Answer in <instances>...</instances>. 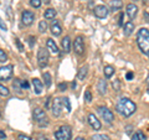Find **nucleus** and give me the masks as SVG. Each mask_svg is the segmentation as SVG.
Returning a JSON list of instances; mask_svg holds the SVG:
<instances>
[{
  "instance_id": "nucleus-1",
  "label": "nucleus",
  "mask_w": 149,
  "mask_h": 140,
  "mask_svg": "<svg viewBox=\"0 0 149 140\" xmlns=\"http://www.w3.org/2000/svg\"><path fill=\"white\" fill-rule=\"evenodd\" d=\"M116 109L123 116H130L137 110V105H136V103H133L129 98H120L117 105H116Z\"/></svg>"
},
{
  "instance_id": "nucleus-2",
  "label": "nucleus",
  "mask_w": 149,
  "mask_h": 140,
  "mask_svg": "<svg viewBox=\"0 0 149 140\" xmlns=\"http://www.w3.org/2000/svg\"><path fill=\"white\" fill-rule=\"evenodd\" d=\"M137 44L141 51L149 56V31L147 29H141L137 34Z\"/></svg>"
},
{
  "instance_id": "nucleus-3",
  "label": "nucleus",
  "mask_w": 149,
  "mask_h": 140,
  "mask_svg": "<svg viewBox=\"0 0 149 140\" xmlns=\"http://www.w3.org/2000/svg\"><path fill=\"white\" fill-rule=\"evenodd\" d=\"M34 120L40 125V127H46L49 124L47 120V115H46V112L40 109V108H35L34 109Z\"/></svg>"
},
{
  "instance_id": "nucleus-4",
  "label": "nucleus",
  "mask_w": 149,
  "mask_h": 140,
  "mask_svg": "<svg viewBox=\"0 0 149 140\" xmlns=\"http://www.w3.org/2000/svg\"><path fill=\"white\" fill-rule=\"evenodd\" d=\"M56 140H71L72 138V130L68 125H62L57 132H55Z\"/></svg>"
},
{
  "instance_id": "nucleus-5",
  "label": "nucleus",
  "mask_w": 149,
  "mask_h": 140,
  "mask_svg": "<svg viewBox=\"0 0 149 140\" xmlns=\"http://www.w3.org/2000/svg\"><path fill=\"white\" fill-rule=\"evenodd\" d=\"M50 60V53L47 50H45L44 47H40L37 51V62H39L40 67H46L49 64Z\"/></svg>"
},
{
  "instance_id": "nucleus-6",
  "label": "nucleus",
  "mask_w": 149,
  "mask_h": 140,
  "mask_svg": "<svg viewBox=\"0 0 149 140\" xmlns=\"http://www.w3.org/2000/svg\"><path fill=\"white\" fill-rule=\"evenodd\" d=\"M97 112H98V114L101 115V118L104 120L106 123H112L114 120V114L112 113V110H109L108 108H106V107H98L97 108Z\"/></svg>"
},
{
  "instance_id": "nucleus-7",
  "label": "nucleus",
  "mask_w": 149,
  "mask_h": 140,
  "mask_svg": "<svg viewBox=\"0 0 149 140\" xmlns=\"http://www.w3.org/2000/svg\"><path fill=\"white\" fill-rule=\"evenodd\" d=\"M13 69H14V67L11 64L3 66L0 68V81H9V79L13 77Z\"/></svg>"
},
{
  "instance_id": "nucleus-8",
  "label": "nucleus",
  "mask_w": 149,
  "mask_h": 140,
  "mask_svg": "<svg viewBox=\"0 0 149 140\" xmlns=\"http://www.w3.org/2000/svg\"><path fill=\"white\" fill-rule=\"evenodd\" d=\"M73 49H74V52H76L78 56H82L85 53V44H83L82 36L76 37V40H74V42H73Z\"/></svg>"
},
{
  "instance_id": "nucleus-9",
  "label": "nucleus",
  "mask_w": 149,
  "mask_h": 140,
  "mask_svg": "<svg viewBox=\"0 0 149 140\" xmlns=\"http://www.w3.org/2000/svg\"><path fill=\"white\" fill-rule=\"evenodd\" d=\"M34 19H35V14L32 11H29V10L22 11V14H21V21H22V24H24L25 26H30L32 22H34Z\"/></svg>"
},
{
  "instance_id": "nucleus-10",
  "label": "nucleus",
  "mask_w": 149,
  "mask_h": 140,
  "mask_svg": "<svg viewBox=\"0 0 149 140\" xmlns=\"http://www.w3.org/2000/svg\"><path fill=\"white\" fill-rule=\"evenodd\" d=\"M61 108H62V99L55 98V99L52 100V105H51V110H52L55 116L61 115Z\"/></svg>"
},
{
  "instance_id": "nucleus-11",
  "label": "nucleus",
  "mask_w": 149,
  "mask_h": 140,
  "mask_svg": "<svg viewBox=\"0 0 149 140\" xmlns=\"http://www.w3.org/2000/svg\"><path fill=\"white\" fill-rule=\"evenodd\" d=\"M108 9H107L104 5H97L95 9H93V14L95 16H97L98 19H104L108 16Z\"/></svg>"
},
{
  "instance_id": "nucleus-12",
  "label": "nucleus",
  "mask_w": 149,
  "mask_h": 140,
  "mask_svg": "<svg viewBox=\"0 0 149 140\" xmlns=\"http://www.w3.org/2000/svg\"><path fill=\"white\" fill-rule=\"evenodd\" d=\"M88 123H90L91 127L95 129V130H100L101 127H102V124L98 119H97V116L95 114H90L88 115Z\"/></svg>"
},
{
  "instance_id": "nucleus-13",
  "label": "nucleus",
  "mask_w": 149,
  "mask_h": 140,
  "mask_svg": "<svg viewBox=\"0 0 149 140\" xmlns=\"http://www.w3.org/2000/svg\"><path fill=\"white\" fill-rule=\"evenodd\" d=\"M137 14H138V6L134 5V4H128L127 5V15L129 16L130 20H133V19L137 16Z\"/></svg>"
},
{
  "instance_id": "nucleus-14",
  "label": "nucleus",
  "mask_w": 149,
  "mask_h": 140,
  "mask_svg": "<svg viewBox=\"0 0 149 140\" xmlns=\"http://www.w3.org/2000/svg\"><path fill=\"white\" fill-rule=\"evenodd\" d=\"M46 46H47V50L50 51L51 53H54V55H57L60 51H58V47H57V45L55 44V41L52 39H47V41H46Z\"/></svg>"
},
{
  "instance_id": "nucleus-15",
  "label": "nucleus",
  "mask_w": 149,
  "mask_h": 140,
  "mask_svg": "<svg viewBox=\"0 0 149 140\" xmlns=\"http://www.w3.org/2000/svg\"><path fill=\"white\" fill-rule=\"evenodd\" d=\"M32 87H34V92L36 93V94H41L44 85H42V82H41L39 78H34L32 79Z\"/></svg>"
},
{
  "instance_id": "nucleus-16",
  "label": "nucleus",
  "mask_w": 149,
  "mask_h": 140,
  "mask_svg": "<svg viewBox=\"0 0 149 140\" xmlns=\"http://www.w3.org/2000/svg\"><path fill=\"white\" fill-rule=\"evenodd\" d=\"M51 32H52L54 36H60V35H61L62 29H61V26H60L57 20H55V21L51 22Z\"/></svg>"
},
{
  "instance_id": "nucleus-17",
  "label": "nucleus",
  "mask_w": 149,
  "mask_h": 140,
  "mask_svg": "<svg viewBox=\"0 0 149 140\" xmlns=\"http://www.w3.org/2000/svg\"><path fill=\"white\" fill-rule=\"evenodd\" d=\"M61 46H62V49L66 53L71 52V39H70L68 36H65L61 40Z\"/></svg>"
},
{
  "instance_id": "nucleus-18",
  "label": "nucleus",
  "mask_w": 149,
  "mask_h": 140,
  "mask_svg": "<svg viewBox=\"0 0 149 140\" xmlns=\"http://www.w3.org/2000/svg\"><path fill=\"white\" fill-rule=\"evenodd\" d=\"M97 89H98V93L101 96H103L106 94V92H107V83L104 79H100L98 83H97Z\"/></svg>"
},
{
  "instance_id": "nucleus-19",
  "label": "nucleus",
  "mask_w": 149,
  "mask_h": 140,
  "mask_svg": "<svg viewBox=\"0 0 149 140\" xmlns=\"http://www.w3.org/2000/svg\"><path fill=\"white\" fill-rule=\"evenodd\" d=\"M109 5H111V9L113 11H117L119 9H122L123 6V3L120 1V0H111L109 1Z\"/></svg>"
},
{
  "instance_id": "nucleus-20",
  "label": "nucleus",
  "mask_w": 149,
  "mask_h": 140,
  "mask_svg": "<svg viewBox=\"0 0 149 140\" xmlns=\"http://www.w3.org/2000/svg\"><path fill=\"white\" fill-rule=\"evenodd\" d=\"M134 31V24L132 21H128L124 24V35L125 36H129L132 32Z\"/></svg>"
},
{
  "instance_id": "nucleus-21",
  "label": "nucleus",
  "mask_w": 149,
  "mask_h": 140,
  "mask_svg": "<svg viewBox=\"0 0 149 140\" xmlns=\"http://www.w3.org/2000/svg\"><path fill=\"white\" fill-rule=\"evenodd\" d=\"M56 14H57V11H56L55 9H47V10L45 11L44 16H45V19H47V20H52V19H55Z\"/></svg>"
},
{
  "instance_id": "nucleus-22",
  "label": "nucleus",
  "mask_w": 149,
  "mask_h": 140,
  "mask_svg": "<svg viewBox=\"0 0 149 140\" xmlns=\"http://www.w3.org/2000/svg\"><path fill=\"white\" fill-rule=\"evenodd\" d=\"M13 88H14V91H15L17 94H21V81L19 78H15V81H14L13 83Z\"/></svg>"
},
{
  "instance_id": "nucleus-23",
  "label": "nucleus",
  "mask_w": 149,
  "mask_h": 140,
  "mask_svg": "<svg viewBox=\"0 0 149 140\" xmlns=\"http://www.w3.org/2000/svg\"><path fill=\"white\" fill-rule=\"evenodd\" d=\"M103 72H104V77L106 78H111L112 76H113V73H114V68L112 66H106L104 69H103Z\"/></svg>"
},
{
  "instance_id": "nucleus-24",
  "label": "nucleus",
  "mask_w": 149,
  "mask_h": 140,
  "mask_svg": "<svg viewBox=\"0 0 149 140\" xmlns=\"http://www.w3.org/2000/svg\"><path fill=\"white\" fill-rule=\"evenodd\" d=\"M87 71H88V67H87V66L81 67L80 71H78V73H77L78 79H85V77L87 76Z\"/></svg>"
},
{
  "instance_id": "nucleus-25",
  "label": "nucleus",
  "mask_w": 149,
  "mask_h": 140,
  "mask_svg": "<svg viewBox=\"0 0 149 140\" xmlns=\"http://www.w3.org/2000/svg\"><path fill=\"white\" fill-rule=\"evenodd\" d=\"M132 140H147V137L144 135V133L137 132V133H134V135L132 137Z\"/></svg>"
},
{
  "instance_id": "nucleus-26",
  "label": "nucleus",
  "mask_w": 149,
  "mask_h": 140,
  "mask_svg": "<svg viewBox=\"0 0 149 140\" xmlns=\"http://www.w3.org/2000/svg\"><path fill=\"white\" fill-rule=\"evenodd\" d=\"M92 140H111V138L104 134H95L92 137Z\"/></svg>"
},
{
  "instance_id": "nucleus-27",
  "label": "nucleus",
  "mask_w": 149,
  "mask_h": 140,
  "mask_svg": "<svg viewBox=\"0 0 149 140\" xmlns=\"http://www.w3.org/2000/svg\"><path fill=\"white\" fill-rule=\"evenodd\" d=\"M62 107L63 108H66V112H71V103H70V99L66 97V98H63L62 99Z\"/></svg>"
},
{
  "instance_id": "nucleus-28",
  "label": "nucleus",
  "mask_w": 149,
  "mask_h": 140,
  "mask_svg": "<svg viewBox=\"0 0 149 140\" xmlns=\"http://www.w3.org/2000/svg\"><path fill=\"white\" fill-rule=\"evenodd\" d=\"M9 94H10V91H9L5 86L0 85V96H3V97H8Z\"/></svg>"
},
{
  "instance_id": "nucleus-29",
  "label": "nucleus",
  "mask_w": 149,
  "mask_h": 140,
  "mask_svg": "<svg viewBox=\"0 0 149 140\" xmlns=\"http://www.w3.org/2000/svg\"><path fill=\"white\" fill-rule=\"evenodd\" d=\"M46 30H47V22H46L45 20H41L39 22V31L40 32H45Z\"/></svg>"
},
{
  "instance_id": "nucleus-30",
  "label": "nucleus",
  "mask_w": 149,
  "mask_h": 140,
  "mask_svg": "<svg viewBox=\"0 0 149 140\" xmlns=\"http://www.w3.org/2000/svg\"><path fill=\"white\" fill-rule=\"evenodd\" d=\"M44 81H45V86L46 87H50L51 86V76L49 72L44 73Z\"/></svg>"
},
{
  "instance_id": "nucleus-31",
  "label": "nucleus",
  "mask_w": 149,
  "mask_h": 140,
  "mask_svg": "<svg viewBox=\"0 0 149 140\" xmlns=\"http://www.w3.org/2000/svg\"><path fill=\"white\" fill-rule=\"evenodd\" d=\"M30 1V5L32 6V8H40L41 6V0H29Z\"/></svg>"
},
{
  "instance_id": "nucleus-32",
  "label": "nucleus",
  "mask_w": 149,
  "mask_h": 140,
  "mask_svg": "<svg viewBox=\"0 0 149 140\" xmlns=\"http://www.w3.org/2000/svg\"><path fill=\"white\" fill-rule=\"evenodd\" d=\"M8 60V55L5 53V51L0 49V62H5Z\"/></svg>"
},
{
  "instance_id": "nucleus-33",
  "label": "nucleus",
  "mask_w": 149,
  "mask_h": 140,
  "mask_svg": "<svg viewBox=\"0 0 149 140\" xmlns=\"http://www.w3.org/2000/svg\"><path fill=\"white\" fill-rule=\"evenodd\" d=\"M85 100L87 102V103H91V100H92V93L90 91H86L85 92Z\"/></svg>"
},
{
  "instance_id": "nucleus-34",
  "label": "nucleus",
  "mask_w": 149,
  "mask_h": 140,
  "mask_svg": "<svg viewBox=\"0 0 149 140\" xmlns=\"http://www.w3.org/2000/svg\"><path fill=\"white\" fill-rule=\"evenodd\" d=\"M112 87H113L114 88V91H119V81H118V79H114V81L113 82H112Z\"/></svg>"
},
{
  "instance_id": "nucleus-35",
  "label": "nucleus",
  "mask_w": 149,
  "mask_h": 140,
  "mask_svg": "<svg viewBox=\"0 0 149 140\" xmlns=\"http://www.w3.org/2000/svg\"><path fill=\"white\" fill-rule=\"evenodd\" d=\"M29 87H30L29 82L27 81H21V88H24V89H29Z\"/></svg>"
},
{
  "instance_id": "nucleus-36",
  "label": "nucleus",
  "mask_w": 149,
  "mask_h": 140,
  "mask_svg": "<svg viewBox=\"0 0 149 140\" xmlns=\"http://www.w3.org/2000/svg\"><path fill=\"white\" fill-rule=\"evenodd\" d=\"M0 29L4 30V31H6V30H8V27H6V25H5V22L3 21V19H1V17H0Z\"/></svg>"
},
{
  "instance_id": "nucleus-37",
  "label": "nucleus",
  "mask_w": 149,
  "mask_h": 140,
  "mask_svg": "<svg viewBox=\"0 0 149 140\" xmlns=\"http://www.w3.org/2000/svg\"><path fill=\"white\" fill-rule=\"evenodd\" d=\"M17 140H31L29 137H27V135H24V134H20L17 137Z\"/></svg>"
},
{
  "instance_id": "nucleus-38",
  "label": "nucleus",
  "mask_w": 149,
  "mask_h": 140,
  "mask_svg": "<svg viewBox=\"0 0 149 140\" xmlns=\"http://www.w3.org/2000/svg\"><path fill=\"white\" fill-rule=\"evenodd\" d=\"M15 42H16V45H17L19 50H20V51H22V50H24V47H22V45H21V42H20V40H19V39H16V40H15Z\"/></svg>"
},
{
  "instance_id": "nucleus-39",
  "label": "nucleus",
  "mask_w": 149,
  "mask_h": 140,
  "mask_svg": "<svg viewBox=\"0 0 149 140\" xmlns=\"http://www.w3.org/2000/svg\"><path fill=\"white\" fill-rule=\"evenodd\" d=\"M58 88H60V91H65L67 88V85H66V83H60Z\"/></svg>"
},
{
  "instance_id": "nucleus-40",
  "label": "nucleus",
  "mask_w": 149,
  "mask_h": 140,
  "mask_svg": "<svg viewBox=\"0 0 149 140\" xmlns=\"http://www.w3.org/2000/svg\"><path fill=\"white\" fill-rule=\"evenodd\" d=\"M123 17H124V14L122 12V14L119 15V21H118V25H119V26L123 25Z\"/></svg>"
},
{
  "instance_id": "nucleus-41",
  "label": "nucleus",
  "mask_w": 149,
  "mask_h": 140,
  "mask_svg": "<svg viewBox=\"0 0 149 140\" xmlns=\"http://www.w3.org/2000/svg\"><path fill=\"white\" fill-rule=\"evenodd\" d=\"M134 77V74H133V72H128L127 74H125V78L128 79V81H130V79H132Z\"/></svg>"
},
{
  "instance_id": "nucleus-42",
  "label": "nucleus",
  "mask_w": 149,
  "mask_h": 140,
  "mask_svg": "<svg viewBox=\"0 0 149 140\" xmlns=\"http://www.w3.org/2000/svg\"><path fill=\"white\" fill-rule=\"evenodd\" d=\"M46 109H51V98H49L47 102H46Z\"/></svg>"
},
{
  "instance_id": "nucleus-43",
  "label": "nucleus",
  "mask_w": 149,
  "mask_h": 140,
  "mask_svg": "<svg viewBox=\"0 0 149 140\" xmlns=\"http://www.w3.org/2000/svg\"><path fill=\"white\" fill-rule=\"evenodd\" d=\"M0 138H1L3 140H5V134H4L3 130H0Z\"/></svg>"
},
{
  "instance_id": "nucleus-44",
  "label": "nucleus",
  "mask_w": 149,
  "mask_h": 140,
  "mask_svg": "<svg viewBox=\"0 0 149 140\" xmlns=\"http://www.w3.org/2000/svg\"><path fill=\"white\" fill-rule=\"evenodd\" d=\"M32 45H34V37H30V46H32Z\"/></svg>"
},
{
  "instance_id": "nucleus-45",
  "label": "nucleus",
  "mask_w": 149,
  "mask_h": 140,
  "mask_svg": "<svg viewBox=\"0 0 149 140\" xmlns=\"http://www.w3.org/2000/svg\"><path fill=\"white\" fill-rule=\"evenodd\" d=\"M72 88H73V89H74V88H76V82H74V81L72 82Z\"/></svg>"
},
{
  "instance_id": "nucleus-46",
  "label": "nucleus",
  "mask_w": 149,
  "mask_h": 140,
  "mask_svg": "<svg viewBox=\"0 0 149 140\" xmlns=\"http://www.w3.org/2000/svg\"><path fill=\"white\" fill-rule=\"evenodd\" d=\"M74 140H86V139H83V138H76Z\"/></svg>"
},
{
  "instance_id": "nucleus-47",
  "label": "nucleus",
  "mask_w": 149,
  "mask_h": 140,
  "mask_svg": "<svg viewBox=\"0 0 149 140\" xmlns=\"http://www.w3.org/2000/svg\"><path fill=\"white\" fill-rule=\"evenodd\" d=\"M45 3H46V4H49V3H50V0H45Z\"/></svg>"
},
{
  "instance_id": "nucleus-48",
  "label": "nucleus",
  "mask_w": 149,
  "mask_h": 140,
  "mask_svg": "<svg viewBox=\"0 0 149 140\" xmlns=\"http://www.w3.org/2000/svg\"><path fill=\"white\" fill-rule=\"evenodd\" d=\"M133 1H138V0H133Z\"/></svg>"
},
{
  "instance_id": "nucleus-49",
  "label": "nucleus",
  "mask_w": 149,
  "mask_h": 140,
  "mask_svg": "<svg viewBox=\"0 0 149 140\" xmlns=\"http://www.w3.org/2000/svg\"><path fill=\"white\" fill-rule=\"evenodd\" d=\"M148 93H149V87H148Z\"/></svg>"
},
{
  "instance_id": "nucleus-50",
  "label": "nucleus",
  "mask_w": 149,
  "mask_h": 140,
  "mask_svg": "<svg viewBox=\"0 0 149 140\" xmlns=\"http://www.w3.org/2000/svg\"><path fill=\"white\" fill-rule=\"evenodd\" d=\"M46 140H51V139H46Z\"/></svg>"
},
{
  "instance_id": "nucleus-51",
  "label": "nucleus",
  "mask_w": 149,
  "mask_h": 140,
  "mask_svg": "<svg viewBox=\"0 0 149 140\" xmlns=\"http://www.w3.org/2000/svg\"><path fill=\"white\" fill-rule=\"evenodd\" d=\"M144 1H146V0H144Z\"/></svg>"
}]
</instances>
